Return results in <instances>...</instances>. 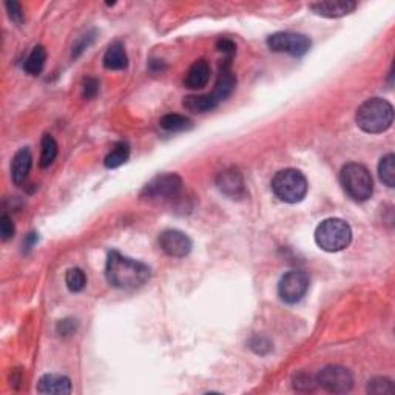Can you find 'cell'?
<instances>
[{
  "mask_svg": "<svg viewBox=\"0 0 395 395\" xmlns=\"http://www.w3.org/2000/svg\"><path fill=\"white\" fill-rule=\"evenodd\" d=\"M14 232L16 228L14 224H12V220L8 215L3 213L2 218H0V237H2V241H8L10 238H12Z\"/></svg>",
  "mask_w": 395,
  "mask_h": 395,
  "instance_id": "4316f807",
  "label": "cell"
},
{
  "mask_svg": "<svg viewBox=\"0 0 395 395\" xmlns=\"http://www.w3.org/2000/svg\"><path fill=\"white\" fill-rule=\"evenodd\" d=\"M47 62V51L42 45H37L31 51L30 56L27 57V61L23 63V70L30 76H37L42 73L43 67H45Z\"/></svg>",
  "mask_w": 395,
  "mask_h": 395,
  "instance_id": "d6986e66",
  "label": "cell"
},
{
  "mask_svg": "<svg viewBox=\"0 0 395 395\" xmlns=\"http://www.w3.org/2000/svg\"><path fill=\"white\" fill-rule=\"evenodd\" d=\"M98 92H99V81L94 78H88L84 84V98L85 99L96 98Z\"/></svg>",
  "mask_w": 395,
  "mask_h": 395,
  "instance_id": "f546056e",
  "label": "cell"
},
{
  "mask_svg": "<svg viewBox=\"0 0 395 395\" xmlns=\"http://www.w3.org/2000/svg\"><path fill=\"white\" fill-rule=\"evenodd\" d=\"M159 246L162 250L173 258H184L192 252V239L186 233L176 228H169L164 231L159 237Z\"/></svg>",
  "mask_w": 395,
  "mask_h": 395,
  "instance_id": "30bf717a",
  "label": "cell"
},
{
  "mask_svg": "<svg viewBox=\"0 0 395 395\" xmlns=\"http://www.w3.org/2000/svg\"><path fill=\"white\" fill-rule=\"evenodd\" d=\"M210 79V65L206 59H198L193 62V65L189 68L184 79V85L190 90H201L207 85Z\"/></svg>",
  "mask_w": 395,
  "mask_h": 395,
  "instance_id": "2e32d148",
  "label": "cell"
},
{
  "mask_svg": "<svg viewBox=\"0 0 395 395\" xmlns=\"http://www.w3.org/2000/svg\"><path fill=\"white\" fill-rule=\"evenodd\" d=\"M216 50L220 51V53L226 54V59H232L237 53V45H235V42L231 39H220L216 42Z\"/></svg>",
  "mask_w": 395,
  "mask_h": 395,
  "instance_id": "f1b7e54d",
  "label": "cell"
},
{
  "mask_svg": "<svg viewBox=\"0 0 395 395\" xmlns=\"http://www.w3.org/2000/svg\"><path fill=\"white\" fill-rule=\"evenodd\" d=\"M355 122L369 135H378L389 130L394 122V107L381 98H372L363 102L355 114Z\"/></svg>",
  "mask_w": 395,
  "mask_h": 395,
  "instance_id": "7a4b0ae2",
  "label": "cell"
},
{
  "mask_svg": "<svg viewBox=\"0 0 395 395\" xmlns=\"http://www.w3.org/2000/svg\"><path fill=\"white\" fill-rule=\"evenodd\" d=\"M105 277L110 286L120 290H135L150 279V267L141 261L124 257L118 250H111L107 257Z\"/></svg>",
  "mask_w": 395,
  "mask_h": 395,
  "instance_id": "6da1fadb",
  "label": "cell"
},
{
  "mask_svg": "<svg viewBox=\"0 0 395 395\" xmlns=\"http://www.w3.org/2000/svg\"><path fill=\"white\" fill-rule=\"evenodd\" d=\"M352 241V228L340 218H328L315 228V243L324 252H341Z\"/></svg>",
  "mask_w": 395,
  "mask_h": 395,
  "instance_id": "3957f363",
  "label": "cell"
},
{
  "mask_svg": "<svg viewBox=\"0 0 395 395\" xmlns=\"http://www.w3.org/2000/svg\"><path fill=\"white\" fill-rule=\"evenodd\" d=\"M310 39L308 36L281 31L267 37V47L273 53H286L294 57H301L310 50Z\"/></svg>",
  "mask_w": 395,
  "mask_h": 395,
  "instance_id": "52a82bcc",
  "label": "cell"
},
{
  "mask_svg": "<svg viewBox=\"0 0 395 395\" xmlns=\"http://www.w3.org/2000/svg\"><path fill=\"white\" fill-rule=\"evenodd\" d=\"M129 158H130V145L124 141H120L114 145L111 151L105 156L104 165L107 169H118L129 161Z\"/></svg>",
  "mask_w": 395,
  "mask_h": 395,
  "instance_id": "ffe728a7",
  "label": "cell"
},
{
  "mask_svg": "<svg viewBox=\"0 0 395 395\" xmlns=\"http://www.w3.org/2000/svg\"><path fill=\"white\" fill-rule=\"evenodd\" d=\"M294 387L297 391H312L317 386V378L306 372H298L294 375Z\"/></svg>",
  "mask_w": 395,
  "mask_h": 395,
  "instance_id": "484cf974",
  "label": "cell"
},
{
  "mask_svg": "<svg viewBox=\"0 0 395 395\" xmlns=\"http://www.w3.org/2000/svg\"><path fill=\"white\" fill-rule=\"evenodd\" d=\"M216 186H218L222 193L231 198H241L246 195L243 175L233 167L221 171L218 178H216Z\"/></svg>",
  "mask_w": 395,
  "mask_h": 395,
  "instance_id": "7c38bea8",
  "label": "cell"
},
{
  "mask_svg": "<svg viewBox=\"0 0 395 395\" xmlns=\"http://www.w3.org/2000/svg\"><path fill=\"white\" fill-rule=\"evenodd\" d=\"M367 392L369 394H394V385L389 378L386 377H377L372 378L367 385Z\"/></svg>",
  "mask_w": 395,
  "mask_h": 395,
  "instance_id": "d4e9b609",
  "label": "cell"
},
{
  "mask_svg": "<svg viewBox=\"0 0 395 395\" xmlns=\"http://www.w3.org/2000/svg\"><path fill=\"white\" fill-rule=\"evenodd\" d=\"M76 320H62L59 324H57V332L61 335H70L73 334L76 330Z\"/></svg>",
  "mask_w": 395,
  "mask_h": 395,
  "instance_id": "4dcf8cb0",
  "label": "cell"
},
{
  "mask_svg": "<svg viewBox=\"0 0 395 395\" xmlns=\"http://www.w3.org/2000/svg\"><path fill=\"white\" fill-rule=\"evenodd\" d=\"M65 283H67V288L70 289V292H73V294H78V292L84 290L85 284H87V277H85V273L79 269V267H73V269H70L67 272Z\"/></svg>",
  "mask_w": 395,
  "mask_h": 395,
  "instance_id": "cb8c5ba5",
  "label": "cell"
},
{
  "mask_svg": "<svg viewBox=\"0 0 395 395\" xmlns=\"http://www.w3.org/2000/svg\"><path fill=\"white\" fill-rule=\"evenodd\" d=\"M36 241H37V235L36 233H30L27 238H25L23 241V248H27V250H30V248H33V246L36 244Z\"/></svg>",
  "mask_w": 395,
  "mask_h": 395,
  "instance_id": "1f68e13d",
  "label": "cell"
},
{
  "mask_svg": "<svg viewBox=\"0 0 395 395\" xmlns=\"http://www.w3.org/2000/svg\"><path fill=\"white\" fill-rule=\"evenodd\" d=\"M159 125H161L165 131L175 133V131H184V130L192 129V120L186 116H182V114L170 113L161 118V120H159Z\"/></svg>",
  "mask_w": 395,
  "mask_h": 395,
  "instance_id": "44dd1931",
  "label": "cell"
},
{
  "mask_svg": "<svg viewBox=\"0 0 395 395\" xmlns=\"http://www.w3.org/2000/svg\"><path fill=\"white\" fill-rule=\"evenodd\" d=\"M309 8L315 12V14L328 19H337L348 16L350 12L355 11L356 2L352 0H335V2H317L312 3Z\"/></svg>",
  "mask_w": 395,
  "mask_h": 395,
  "instance_id": "4fadbf2b",
  "label": "cell"
},
{
  "mask_svg": "<svg viewBox=\"0 0 395 395\" xmlns=\"http://www.w3.org/2000/svg\"><path fill=\"white\" fill-rule=\"evenodd\" d=\"M220 104L215 100L212 93L209 94H200V96H187L184 98V107L192 113H207L215 110Z\"/></svg>",
  "mask_w": 395,
  "mask_h": 395,
  "instance_id": "ac0fdd59",
  "label": "cell"
},
{
  "mask_svg": "<svg viewBox=\"0 0 395 395\" xmlns=\"http://www.w3.org/2000/svg\"><path fill=\"white\" fill-rule=\"evenodd\" d=\"M5 6H6V11H8V16H10L11 21L21 25L23 22V10H22L21 3L6 2Z\"/></svg>",
  "mask_w": 395,
  "mask_h": 395,
  "instance_id": "83f0119b",
  "label": "cell"
},
{
  "mask_svg": "<svg viewBox=\"0 0 395 395\" xmlns=\"http://www.w3.org/2000/svg\"><path fill=\"white\" fill-rule=\"evenodd\" d=\"M182 180L176 173H162L153 178L141 192V200L150 202H167L175 200L182 192Z\"/></svg>",
  "mask_w": 395,
  "mask_h": 395,
  "instance_id": "8992f818",
  "label": "cell"
},
{
  "mask_svg": "<svg viewBox=\"0 0 395 395\" xmlns=\"http://www.w3.org/2000/svg\"><path fill=\"white\" fill-rule=\"evenodd\" d=\"M37 392L68 395L72 394V380L65 377V375L47 374L37 381Z\"/></svg>",
  "mask_w": 395,
  "mask_h": 395,
  "instance_id": "9a60e30c",
  "label": "cell"
},
{
  "mask_svg": "<svg viewBox=\"0 0 395 395\" xmlns=\"http://www.w3.org/2000/svg\"><path fill=\"white\" fill-rule=\"evenodd\" d=\"M317 385L330 394H346L352 389L354 377L348 367L330 365L318 372Z\"/></svg>",
  "mask_w": 395,
  "mask_h": 395,
  "instance_id": "ba28073f",
  "label": "cell"
},
{
  "mask_svg": "<svg viewBox=\"0 0 395 395\" xmlns=\"http://www.w3.org/2000/svg\"><path fill=\"white\" fill-rule=\"evenodd\" d=\"M378 178L380 181L389 189L395 186V156L392 153L380 159Z\"/></svg>",
  "mask_w": 395,
  "mask_h": 395,
  "instance_id": "7402d4cb",
  "label": "cell"
},
{
  "mask_svg": "<svg viewBox=\"0 0 395 395\" xmlns=\"http://www.w3.org/2000/svg\"><path fill=\"white\" fill-rule=\"evenodd\" d=\"M237 88V76L233 74L232 67H231V59H226L221 63L218 78H216V84L212 92V96L215 100L221 104L222 100H226L227 98L232 96V93Z\"/></svg>",
  "mask_w": 395,
  "mask_h": 395,
  "instance_id": "8fae6325",
  "label": "cell"
},
{
  "mask_svg": "<svg viewBox=\"0 0 395 395\" xmlns=\"http://www.w3.org/2000/svg\"><path fill=\"white\" fill-rule=\"evenodd\" d=\"M102 62H104V67L107 70H113V72H116V70H125L129 67V57H127L124 43L119 41L113 42L111 45L107 48Z\"/></svg>",
  "mask_w": 395,
  "mask_h": 395,
  "instance_id": "e0dca14e",
  "label": "cell"
},
{
  "mask_svg": "<svg viewBox=\"0 0 395 395\" xmlns=\"http://www.w3.org/2000/svg\"><path fill=\"white\" fill-rule=\"evenodd\" d=\"M309 184L299 170L284 169L279 170L272 180V192L279 201L288 204L301 202L308 193Z\"/></svg>",
  "mask_w": 395,
  "mask_h": 395,
  "instance_id": "5b68a950",
  "label": "cell"
},
{
  "mask_svg": "<svg viewBox=\"0 0 395 395\" xmlns=\"http://www.w3.org/2000/svg\"><path fill=\"white\" fill-rule=\"evenodd\" d=\"M309 289V277L303 270L286 272L278 283V297L288 304H295L303 299Z\"/></svg>",
  "mask_w": 395,
  "mask_h": 395,
  "instance_id": "9c48e42d",
  "label": "cell"
},
{
  "mask_svg": "<svg viewBox=\"0 0 395 395\" xmlns=\"http://www.w3.org/2000/svg\"><path fill=\"white\" fill-rule=\"evenodd\" d=\"M31 165H33V155L28 147H23L16 151L11 161V180L16 186H22L28 180Z\"/></svg>",
  "mask_w": 395,
  "mask_h": 395,
  "instance_id": "5bb4252c",
  "label": "cell"
},
{
  "mask_svg": "<svg viewBox=\"0 0 395 395\" xmlns=\"http://www.w3.org/2000/svg\"><path fill=\"white\" fill-rule=\"evenodd\" d=\"M41 147L42 150H41L39 165L42 169H47L54 162V159L57 156V142L54 141V138L51 135H43Z\"/></svg>",
  "mask_w": 395,
  "mask_h": 395,
  "instance_id": "603a6c76",
  "label": "cell"
},
{
  "mask_svg": "<svg viewBox=\"0 0 395 395\" xmlns=\"http://www.w3.org/2000/svg\"><path fill=\"white\" fill-rule=\"evenodd\" d=\"M340 184L348 196L356 202L367 201L374 193L372 175L361 164H346L340 171Z\"/></svg>",
  "mask_w": 395,
  "mask_h": 395,
  "instance_id": "277c9868",
  "label": "cell"
}]
</instances>
